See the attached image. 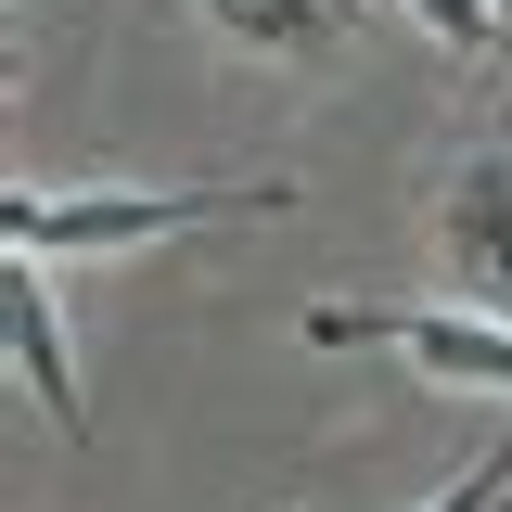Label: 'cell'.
<instances>
[{"label": "cell", "instance_id": "cell-4", "mask_svg": "<svg viewBox=\"0 0 512 512\" xmlns=\"http://www.w3.org/2000/svg\"><path fill=\"white\" fill-rule=\"evenodd\" d=\"M0 346H13V372H26V397L64 423V448L90 436V384H77V359H64V320H52V256H13L0 269Z\"/></svg>", "mask_w": 512, "mask_h": 512}, {"label": "cell", "instance_id": "cell-2", "mask_svg": "<svg viewBox=\"0 0 512 512\" xmlns=\"http://www.w3.org/2000/svg\"><path fill=\"white\" fill-rule=\"evenodd\" d=\"M308 346H372V359H410L423 384H487V397H512V320L487 308H397V295H333V308H308Z\"/></svg>", "mask_w": 512, "mask_h": 512}, {"label": "cell", "instance_id": "cell-7", "mask_svg": "<svg viewBox=\"0 0 512 512\" xmlns=\"http://www.w3.org/2000/svg\"><path fill=\"white\" fill-rule=\"evenodd\" d=\"M410 13L436 26L448 52H500V39H512V26H500V0H410Z\"/></svg>", "mask_w": 512, "mask_h": 512}, {"label": "cell", "instance_id": "cell-1", "mask_svg": "<svg viewBox=\"0 0 512 512\" xmlns=\"http://www.w3.org/2000/svg\"><path fill=\"white\" fill-rule=\"evenodd\" d=\"M218 218H295V180H167V192H0V244L13 256H128V244H180V231H218Z\"/></svg>", "mask_w": 512, "mask_h": 512}, {"label": "cell", "instance_id": "cell-5", "mask_svg": "<svg viewBox=\"0 0 512 512\" xmlns=\"http://www.w3.org/2000/svg\"><path fill=\"white\" fill-rule=\"evenodd\" d=\"M218 13V39H244V52H320L333 39V0H205Z\"/></svg>", "mask_w": 512, "mask_h": 512}, {"label": "cell", "instance_id": "cell-3", "mask_svg": "<svg viewBox=\"0 0 512 512\" xmlns=\"http://www.w3.org/2000/svg\"><path fill=\"white\" fill-rule=\"evenodd\" d=\"M436 256H448V282H461V308L512 320V141H487V154L448 180V205H436Z\"/></svg>", "mask_w": 512, "mask_h": 512}, {"label": "cell", "instance_id": "cell-8", "mask_svg": "<svg viewBox=\"0 0 512 512\" xmlns=\"http://www.w3.org/2000/svg\"><path fill=\"white\" fill-rule=\"evenodd\" d=\"M500 26H512V0H500Z\"/></svg>", "mask_w": 512, "mask_h": 512}, {"label": "cell", "instance_id": "cell-6", "mask_svg": "<svg viewBox=\"0 0 512 512\" xmlns=\"http://www.w3.org/2000/svg\"><path fill=\"white\" fill-rule=\"evenodd\" d=\"M500 500H512V436L487 448V461H461V474H448V487H436L423 512H500Z\"/></svg>", "mask_w": 512, "mask_h": 512}]
</instances>
